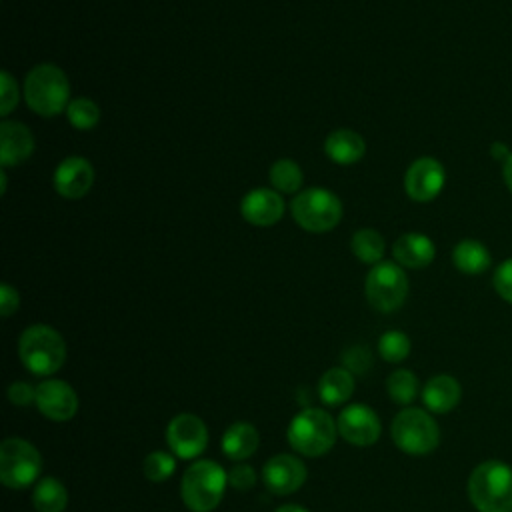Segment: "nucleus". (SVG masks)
Returning <instances> with one entry per match:
<instances>
[{
  "mask_svg": "<svg viewBox=\"0 0 512 512\" xmlns=\"http://www.w3.org/2000/svg\"><path fill=\"white\" fill-rule=\"evenodd\" d=\"M386 390L392 402L400 406H408L418 394V378L408 368H398L386 378Z\"/></svg>",
  "mask_w": 512,
  "mask_h": 512,
  "instance_id": "obj_27",
  "label": "nucleus"
},
{
  "mask_svg": "<svg viewBox=\"0 0 512 512\" xmlns=\"http://www.w3.org/2000/svg\"><path fill=\"white\" fill-rule=\"evenodd\" d=\"M452 264L462 274L478 276L490 268L492 256H490V250L486 248V244H482L480 240H474V238H466V240H460L452 248Z\"/></svg>",
  "mask_w": 512,
  "mask_h": 512,
  "instance_id": "obj_23",
  "label": "nucleus"
},
{
  "mask_svg": "<svg viewBox=\"0 0 512 512\" xmlns=\"http://www.w3.org/2000/svg\"><path fill=\"white\" fill-rule=\"evenodd\" d=\"M274 512H308V510L302 508V506H298V504H284V506H280V508L274 510Z\"/></svg>",
  "mask_w": 512,
  "mask_h": 512,
  "instance_id": "obj_39",
  "label": "nucleus"
},
{
  "mask_svg": "<svg viewBox=\"0 0 512 512\" xmlns=\"http://www.w3.org/2000/svg\"><path fill=\"white\" fill-rule=\"evenodd\" d=\"M20 306V296H18V290L12 288L10 284H2L0 286V314L4 318L12 316Z\"/></svg>",
  "mask_w": 512,
  "mask_h": 512,
  "instance_id": "obj_36",
  "label": "nucleus"
},
{
  "mask_svg": "<svg viewBox=\"0 0 512 512\" xmlns=\"http://www.w3.org/2000/svg\"><path fill=\"white\" fill-rule=\"evenodd\" d=\"M32 506L36 508V512H64L68 506L66 486L54 476L40 478L34 484Z\"/></svg>",
  "mask_w": 512,
  "mask_h": 512,
  "instance_id": "obj_24",
  "label": "nucleus"
},
{
  "mask_svg": "<svg viewBox=\"0 0 512 512\" xmlns=\"http://www.w3.org/2000/svg\"><path fill=\"white\" fill-rule=\"evenodd\" d=\"M68 122L78 130H90L100 120V108L90 98H74L66 108Z\"/></svg>",
  "mask_w": 512,
  "mask_h": 512,
  "instance_id": "obj_28",
  "label": "nucleus"
},
{
  "mask_svg": "<svg viewBox=\"0 0 512 512\" xmlns=\"http://www.w3.org/2000/svg\"><path fill=\"white\" fill-rule=\"evenodd\" d=\"M446 184V170L442 162L432 156L416 158L404 174V190L414 202H432Z\"/></svg>",
  "mask_w": 512,
  "mask_h": 512,
  "instance_id": "obj_11",
  "label": "nucleus"
},
{
  "mask_svg": "<svg viewBox=\"0 0 512 512\" xmlns=\"http://www.w3.org/2000/svg\"><path fill=\"white\" fill-rule=\"evenodd\" d=\"M268 180L272 184V188L280 194H294L302 188L304 182V174L300 170V166L290 160V158H280L270 166L268 172Z\"/></svg>",
  "mask_w": 512,
  "mask_h": 512,
  "instance_id": "obj_26",
  "label": "nucleus"
},
{
  "mask_svg": "<svg viewBox=\"0 0 512 512\" xmlns=\"http://www.w3.org/2000/svg\"><path fill=\"white\" fill-rule=\"evenodd\" d=\"M336 426H338V434L354 446H370L380 438V432H382L378 414L366 404L346 406L340 412Z\"/></svg>",
  "mask_w": 512,
  "mask_h": 512,
  "instance_id": "obj_12",
  "label": "nucleus"
},
{
  "mask_svg": "<svg viewBox=\"0 0 512 512\" xmlns=\"http://www.w3.org/2000/svg\"><path fill=\"white\" fill-rule=\"evenodd\" d=\"M364 294L378 312L398 310L408 296V276L404 268L392 260L374 264L366 274Z\"/></svg>",
  "mask_w": 512,
  "mask_h": 512,
  "instance_id": "obj_8",
  "label": "nucleus"
},
{
  "mask_svg": "<svg viewBox=\"0 0 512 512\" xmlns=\"http://www.w3.org/2000/svg\"><path fill=\"white\" fill-rule=\"evenodd\" d=\"M342 364L352 374H364L372 368V354L364 346H352L342 354Z\"/></svg>",
  "mask_w": 512,
  "mask_h": 512,
  "instance_id": "obj_33",
  "label": "nucleus"
},
{
  "mask_svg": "<svg viewBox=\"0 0 512 512\" xmlns=\"http://www.w3.org/2000/svg\"><path fill=\"white\" fill-rule=\"evenodd\" d=\"M42 456L24 438H6L0 444V480L6 488L22 490L38 482Z\"/></svg>",
  "mask_w": 512,
  "mask_h": 512,
  "instance_id": "obj_9",
  "label": "nucleus"
},
{
  "mask_svg": "<svg viewBox=\"0 0 512 512\" xmlns=\"http://www.w3.org/2000/svg\"><path fill=\"white\" fill-rule=\"evenodd\" d=\"M490 154H492V158L494 160H498V162H506V158L512 154L510 150H508V146L504 144V142H494L492 146H490Z\"/></svg>",
  "mask_w": 512,
  "mask_h": 512,
  "instance_id": "obj_37",
  "label": "nucleus"
},
{
  "mask_svg": "<svg viewBox=\"0 0 512 512\" xmlns=\"http://www.w3.org/2000/svg\"><path fill=\"white\" fill-rule=\"evenodd\" d=\"M392 256L394 262H398L402 268H426L434 256H436V246L432 238H428L422 232H406L400 238H396L392 246Z\"/></svg>",
  "mask_w": 512,
  "mask_h": 512,
  "instance_id": "obj_18",
  "label": "nucleus"
},
{
  "mask_svg": "<svg viewBox=\"0 0 512 512\" xmlns=\"http://www.w3.org/2000/svg\"><path fill=\"white\" fill-rule=\"evenodd\" d=\"M94 178H96V172L90 160L82 156H68L56 166L52 182L56 192L62 198L80 200L90 192Z\"/></svg>",
  "mask_w": 512,
  "mask_h": 512,
  "instance_id": "obj_15",
  "label": "nucleus"
},
{
  "mask_svg": "<svg viewBox=\"0 0 512 512\" xmlns=\"http://www.w3.org/2000/svg\"><path fill=\"white\" fill-rule=\"evenodd\" d=\"M18 106V84L16 78L8 72H0V114L6 118Z\"/></svg>",
  "mask_w": 512,
  "mask_h": 512,
  "instance_id": "obj_31",
  "label": "nucleus"
},
{
  "mask_svg": "<svg viewBox=\"0 0 512 512\" xmlns=\"http://www.w3.org/2000/svg\"><path fill=\"white\" fill-rule=\"evenodd\" d=\"M36 408L48 420L66 422L78 412V396L64 380H44L36 386Z\"/></svg>",
  "mask_w": 512,
  "mask_h": 512,
  "instance_id": "obj_14",
  "label": "nucleus"
},
{
  "mask_svg": "<svg viewBox=\"0 0 512 512\" xmlns=\"http://www.w3.org/2000/svg\"><path fill=\"white\" fill-rule=\"evenodd\" d=\"M8 400L14 406H30L36 404V388H32L28 382H12L8 386Z\"/></svg>",
  "mask_w": 512,
  "mask_h": 512,
  "instance_id": "obj_35",
  "label": "nucleus"
},
{
  "mask_svg": "<svg viewBox=\"0 0 512 512\" xmlns=\"http://www.w3.org/2000/svg\"><path fill=\"white\" fill-rule=\"evenodd\" d=\"M350 248H352V254L364 262V264H378L382 262L384 258V250H386V240L384 236L374 230V228H360L352 234V240H350Z\"/></svg>",
  "mask_w": 512,
  "mask_h": 512,
  "instance_id": "obj_25",
  "label": "nucleus"
},
{
  "mask_svg": "<svg viewBox=\"0 0 512 512\" xmlns=\"http://www.w3.org/2000/svg\"><path fill=\"white\" fill-rule=\"evenodd\" d=\"M410 338L402 330H388L378 340V352L386 362H402L410 354Z\"/></svg>",
  "mask_w": 512,
  "mask_h": 512,
  "instance_id": "obj_29",
  "label": "nucleus"
},
{
  "mask_svg": "<svg viewBox=\"0 0 512 512\" xmlns=\"http://www.w3.org/2000/svg\"><path fill=\"white\" fill-rule=\"evenodd\" d=\"M492 284H494V290L496 294L512 304V258H506L504 262H500L494 270V276H492Z\"/></svg>",
  "mask_w": 512,
  "mask_h": 512,
  "instance_id": "obj_32",
  "label": "nucleus"
},
{
  "mask_svg": "<svg viewBox=\"0 0 512 512\" xmlns=\"http://www.w3.org/2000/svg\"><path fill=\"white\" fill-rule=\"evenodd\" d=\"M502 178L506 188L512 192V154L506 158V162L502 164Z\"/></svg>",
  "mask_w": 512,
  "mask_h": 512,
  "instance_id": "obj_38",
  "label": "nucleus"
},
{
  "mask_svg": "<svg viewBox=\"0 0 512 512\" xmlns=\"http://www.w3.org/2000/svg\"><path fill=\"white\" fill-rule=\"evenodd\" d=\"M142 470L150 482H164L174 474L176 458L164 450H154L144 458Z\"/></svg>",
  "mask_w": 512,
  "mask_h": 512,
  "instance_id": "obj_30",
  "label": "nucleus"
},
{
  "mask_svg": "<svg viewBox=\"0 0 512 512\" xmlns=\"http://www.w3.org/2000/svg\"><path fill=\"white\" fill-rule=\"evenodd\" d=\"M34 152L32 130L14 120H2L0 124V164L2 168L18 166L26 162Z\"/></svg>",
  "mask_w": 512,
  "mask_h": 512,
  "instance_id": "obj_17",
  "label": "nucleus"
},
{
  "mask_svg": "<svg viewBox=\"0 0 512 512\" xmlns=\"http://www.w3.org/2000/svg\"><path fill=\"white\" fill-rule=\"evenodd\" d=\"M222 452L230 458V460H246L250 458L260 444V436L258 430L248 424V422H234L232 426H228V430L222 436Z\"/></svg>",
  "mask_w": 512,
  "mask_h": 512,
  "instance_id": "obj_22",
  "label": "nucleus"
},
{
  "mask_svg": "<svg viewBox=\"0 0 512 512\" xmlns=\"http://www.w3.org/2000/svg\"><path fill=\"white\" fill-rule=\"evenodd\" d=\"M166 442L172 454L182 460H192L208 446V428L196 414L182 412L170 420L166 428Z\"/></svg>",
  "mask_w": 512,
  "mask_h": 512,
  "instance_id": "obj_10",
  "label": "nucleus"
},
{
  "mask_svg": "<svg viewBox=\"0 0 512 512\" xmlns=\"http://www.w3.org/2000/svg\"><path fill=\"white\" fill-rule=\"evenodd\" d=\"M286 204L274 188H254L240 200V214L252 226H272L284 216Z\"/></svg>",
  "mask_w": 512,
  "mask_h": 512,
  "instance_id": "obj_16",
  "label": "nucleus"
},
{
  "mask_svg": "<svg viewBox=\"0 0 512 512\" xmlns=\"http://www.w3.org/2000/svg\"><path fill=\"white\" fill-rule=\"evenodd\" d=\"M462 398L460 382L448 374L432 376L422 388V402L432 414H446L458 406Z\"/></svg>",
  "mask_w": 512,
  "mask_h": 512,
  "instance_id": "obj_19",
  "label": "nucleus"
},
{
  "mask_svg": "<svg viewBox=\"0 0 512 512\" xmlns=\"http://www.w3.org/2000/svg\"><path fill=\"white\" fill-rule=\"evenodd\" d=\"M466 490L478 512H512V466L502 460L476 464Z\"/></svg>",
  "mask_w": 512,
  "mask_h": 512,
  "instance_id": "obj_1",
  "label": "nucleus"
},
{
  "mask_svg": "<svg viewBox=\"0 0 512 512\" xmlns=\"http://www.w3.org/2000/svg\"><path fill=\"white\" fill-rule=\"evenodd\" d=\"M390 434L396 448L410 456L430 454L440 442V428L434 416L422 408L400 410L392 420Z\"/></svg>",
  "mask_w": 512,
  "mask_h": 512,
  "instance_id": "obj_6",
  "label": "nucleus"
},
{
  "mask_svg": "<svg viewBox=\"0 0 512 512\" xmlns=\"http://www.w3.org/2000/svg\"><path fill=\"white\" fill-rule=\"evenodd\" d=\"M324 152L334 164L348 166L362 160V156L366 154V142L358 132L348 128H338L326 136Z\"/></svg>",
  "mask_w": 512,
  "mask_h": 512,
  "instance_id": "obj_20",
  "label": "nucleus"
},
{
  "mask_svg": "<svg viewBox=\"0 0 512 512\" xmlns=\"http://www.w3.org/2000/svg\"><path fill=\"white\" fill-rule=\"evenodd\" d=\"M290 212L302 230L322 234L342 220V202L326 188H306L296 194Z\"/></svg>",
  "mask_w": 512,
  "mask_h": 512,
  "instance_id": "obj_7",
  "label": "nucleus"
},
{
  "mask_svg": "<svg viewBox=\"0 0 512 512\" xmlns=\"http://www.w3.org/2000/svg\"><path fill=\"white\" fill-rule=\"evenodd\" d=\"M228 484L236 490H250L256 484V474L254 468L248 464H236L230 472H228Z\"/></svg>",
  "mask_w": 512,
  "mask_h": 512,
  "instance_id": "obj_34",
  "label": "nucleus"
},
{
  "mask_svg": "<svg viewBox=\"0 0 512 512\" xmlns=\"http://www.w3.org/2000/svg\"><path fill=\"white\" fill-rule=\"evenodd\" d=\"M24 100L38 116H58L70 104L68 76L62 68L50 62L34 66L24 80Z\"/></svg>",
  "mask_w": 512,
  "mask_h": 512,
  "instance_id": "obj_2",
  "label": "nucleus"
},
{
  "mask_svg": "<svg viewBox=\"0 0 512 512\" xmlns=\"http://www.w3.org/2000/svg\"><path fill=\"white\" fill-rule=\"evenodd\" d=\"M18 356L28 372L50 376L66 362V342L52 326L32 324L20 334Z\"/></svg>",
  "mask_w": 512,
  "mask_h": 512,
  "instance_id": "obj_3",
  "label": "nucleus"
},
{
  "mask_svg": "<svg viewBox=\"0 0 512 512\" xmlns=\"http://www.w3.org/2000/svg\"><path fill=\"white\" fill-rule=\"evenodd\" d=\"M308 470L304 462L292 454H276L262 468V482L268 492L286 496L306 482Z\"/></svg>",
  "mask_w": 512,
  "mask_h": 512,
  "instance_id": "obj_13",
  "label": "nucleus"
},
{
  "mask_svg": "<svg viewBox=\"0 0 512 512\" xmlns=\"http://www.w3.org/2000/svg\"><path fill=\"white\" fill-rule=\"evenodd\" d=\"M228 472L214 460H198L190 464L180 482V494L188 510L212 512L224 496Z\"/></svg>",
  "mask_w": 512,
  "mask_h": 512,
  "instance_id": "obj_4",
  "label": "nucleus"
},
{
  "mask_svg": "<svg viewBox=\"0 0 512 512\" xmlns=\"http://www.w3.org/2000/svg\"><path fill=\"white\" fill-rule=\"evenodd\" d=\"M338 426L334 418L320 408H304L300 410L286 432L288 444L308 458H316L326 454L336 442Z\"/></svg>",
  "mask_w": 512,
  "mask_h": 512,
  "instance_id": "obj_5",
  "label": "nucleus"
},
{
  "mask_svg": "<svg viewBox=\"0 0 512 512\" xmlns=\"http://www.w3.org/2000/svg\"><path fill=\"white\" fill-rule=\"evenodd\" d=\"M318 394L326 406H340L354 394V374L344 366L328 368L318 380Z\"/></svg>",
  "mask_w": 512,
  "mask_h": 512,
  "instance_id": "obj_21",
  "label": "nucleus"
}]
</instances>
